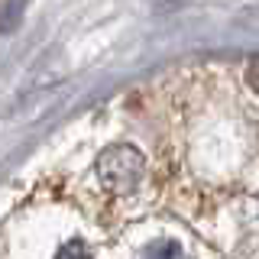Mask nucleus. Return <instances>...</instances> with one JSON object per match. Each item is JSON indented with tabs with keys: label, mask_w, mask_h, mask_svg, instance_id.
I'll use <instances>...</instances> for the list:
<instances>
[{
	"label": "nucleus",
	"mask_w": 259,
	"mask_h": 259,
	"mask_svg": "<svg viewBox=\"0 0 259 259\" xmlns=\"http://www.w3.org/2000/svg\"><path fill=\"white\" fill-rule=\"evenodd\" d=\"M94 172H97V182L110 194H130V191L140 188V182H143L146 159L133 146H110V149L101 152Z\"/></svg>",
	"instance_id": "1"
},
{
	"label": "nucleus",
	"mask_w": 259,
	"mask_h": 259,
	"mask_svg": "<svg viewBox=\"0 0 259 259\" xmlns=\"http://www.w3.org/2000/svg\"><path fill=\"white\" fill-rule=\"evenodd\" d=\"M55 259H91V253H88V246L81 240H71V243H65V246L59 249Z\"/></svg>",
	"instance_id": "3"
},
{
	"label": "nucleus",
	"mask_w": 259,
	"mask_h": 259,
	"mask_svg": "<svg viewBox=\"0 0 259 259\" xmlns=\"http://www.w3.org/2000/svg\"><path fill=\"white\" fill-rule=\"evenodd\" d=\"M246 84L259 94V55H256V59H249V65H246Z\"/></svg>",
	"instance_id": "4"
},
{
	"label": "nucleus",
	"mask_w": 259,
	"mask_h": 259,
	"mask_svg": "<svg viewBox=\"0 0 259 259\" xmlns=\"http://www.w3.org/2000/svg\"><path fill=\"white\" fill-rule=\"evenodd\" d=\"M140 259H185V253L175 240H159V243H152V246H146Z\"/></svg>",
	"instance_id": "2"
}]
</instances>
